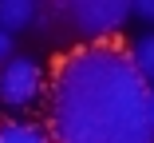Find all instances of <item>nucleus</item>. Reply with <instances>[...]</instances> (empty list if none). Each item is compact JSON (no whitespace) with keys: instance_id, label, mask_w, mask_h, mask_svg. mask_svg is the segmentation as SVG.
I'll list each match as a JSON object with an SVG mask.
<instances>
[{"instance_id":"6e6552de","label":"nucleus","mask_w":154,"mask_h":143,"mask_svg":"<svg viewBox=\"0 0 154 143\" xmlns=\"http://www.w3.org/2000/svg\"><path fill=\"white\" fill-rule=\"evenodd\" d=\"M12 40H16V36H8L4 28H0V68H4L12 56H16V44H12Z\"/></svg>"},{"instance_id":"7ed1b4c3","label":"nucleus","mask_w":154,"mask_h":143,"mask_svg":"<svg viewBox=\"0 0 154 143\" xmlns=\"http://www.w3.org/2000/svg\"><path fill=\"white\" fill-rule=\"evenodd\" d=\"M48 88H51V83L44 80V68H40L36 56L16 52L12 60L0 68V103L12 107V111H24V107L40 103Z\"/></svg>"},{"instance_id":"f257e3e1","label":"nucleus","mask_w":154,"mask_h":143,"mask_svg":"<svg viewBox=\"0 0 154 143\" xmlns=\"http://www.w3.org/2000/svg\"><path fill=\"white\" fill-rule=\"evenodd\" d=\"M150 88L119 44H79L51 72L48 127L55 143H154Z\"/></svg>"},{"instance_id":"20e7f679","label":"nucleus","mask_w":154,"mask_h":143,"mask_svg":"<svg viewBox=\"0 0 154 143\" xmlns=\"http://www.w3.org/2000/svg\"><path fill=\"white\" fill-rule=\"evenodd\" d=\"M0 143H55V135L36 119H0Z\"/></svg>"},{"instance_id":"f03ea898","label":"nucleus","mask_w":154,"mask_h":143,"mask_svg":"<svg viewBox=\"0 0 154 143\" xmlns=\"http://www.w3.org/2000/svg\"><path fill=\"white\" fill-rule=\"evenodd\" d=\"M67 8V28L83 44H115V36L131 24L134 0H71Z\"/></svg>"},{"instance_id":"0eeeda50","label":"nucleus","mask_w":154,"mask_h":143,"mask_svg":"<svg viewBox=\"0 0 154 143\" xmlns=\"http://www.w3.org/2000/svg\"><path fill=\"white\" fill-rule=\"evenodd\" d=\"M134 16H138L146 28H154V0H134Z\"/></svg>"},{"instance_id":"1a4fd4ad","label":"nucleus","mask_w":154,"mask_h":143,"mask_svg":"<svg viewBox=\"0 0 154 143\" xmlns=\"http://www.w3.org/2000/svg\"><path fill=\"white\" fill-rule=\"evenodd\" d=\"M146 111H150V131H154V88H150V99H146Z\"/></svg>"},{"instance_id":"39448f33","label":"nucleus","mask_w":154,"mask_h":143,"mask_svg":"<svg viewBox=\"0 0 154 143\" xmlns=\"http://www.w3.org/2000/svg\"><path fill=\"white\" fill-rule=\"evenodd\" d=\"M36 20H40V4L36 0H0V28H4L8 36L32 28Z\"/></svg>"},{"instance_id":"423d86ee","label":"nucleus","mask_w":154,"mask_h":143,"mask_svg":"<svg viewBox=\"0 0 154 143\" xmlns=\"http://www.w3.org/2000/svg\"><path fill=\"white\" fill-rule=\"evenodd\" d=\"M127 52H131L134 72L146 80V88H154V28H146L142 36H134V44H131Z\"/></svg>"}]
</instances>
